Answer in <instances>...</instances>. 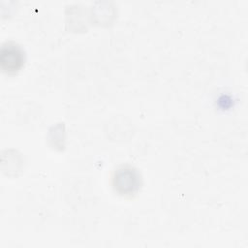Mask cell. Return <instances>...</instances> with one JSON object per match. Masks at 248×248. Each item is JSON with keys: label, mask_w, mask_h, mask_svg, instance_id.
<instances>
[{"label": "cell", "mask_w": 248, "mask_h": 248, "mask_svg": "<svg viewBox=\"0 0 248 248\" xmlns=\"http://www.w3.org/2000/svg\"><path fill=\"white\" fill-rule=\"evenodd\" d=\"M111 187L122 197H134L142 186L140 171L134 166L123 164L115 168L110 178Z\"/></svg>", "instance_id": "6da1fadb"}, {"label": "cell", "mask_w": 248, "mask_h": 248, "mask_svg": "<svg viewBox=\"0 0 248 248\" xmlns=\"http://www.w3.org/2000/svg\"><path fill=\"white\" fill-rule=\"evenodd\" d=\"M25 52L21 46L14 41H7L0 47V67L6 74H16L24 65Z\"/></svg>", "instance_id": "7a4b0ae2"}]
</instances>
